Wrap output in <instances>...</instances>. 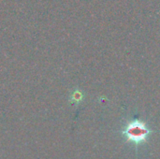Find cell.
I'll return each instance as SVG.
<instances>
[{
	"label": "cell",
	"mask_w": 160,
	"mask_h": 159,
	"mask_svg": "<svg viewBox=\"0 0 160 159\" xmlns=\"http://www.w3.org/2000/svg\"><path fill=\"white\" fill-rule=\"evenodd\" d=\"M151 132L152 131L144 123L140 121H133L128 124L126 128L122 131V134L125 135L128 141L132 142L138 145L144 142Z\"/></svg>",
	"instance_id": "6da1fadb"
}]
</instances>
